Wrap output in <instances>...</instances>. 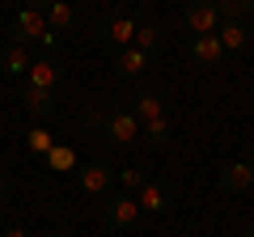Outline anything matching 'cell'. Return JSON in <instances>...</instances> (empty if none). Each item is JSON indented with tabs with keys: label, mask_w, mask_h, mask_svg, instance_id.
<instances>
[{
	"label": "cell",
	"mask_w": 254,
	"mask_h": 237,
	"mask_svg": "<svg viewBox=\"0 0 254 237\" xmlns=\"http://www.w3.org/2000/svg\"><path fill=\"white\" fill-rule=\"evenodd\" d=\"M9 43H17V47L38 43L47 55H51L55 43H60V34H51V26H47V13L38 9V4H26V9L13 17V26H9Z\"/></svg>",
	"instance_id": "1"
},
{
	"label": "cell",
	"mask_w": 254,
	"mask_h": 237,
	"mask_svg": "<svg viewBox=\"0 0 254 237\" xmlns=\"http://www.w3.org/2000/svg\"><path fill=\"white\" fill-rule=\"evenodd\" d=\"M102 131H106V140L115 148H127V144H136V140H140V118L131 115V106H115V110H106Z\"/></svg>",
	"instance_id": "2"
},
{
	"label": "cell",
	"mask_w": 254,
	"mask_h": 237,
	"mask_svg": "<svg viewBox=\"0 0 254 237\" xmlns=\"http://www.w3.org/2000/svg\"><path fill=\"white\" fill-rule=\"evenodd\" d=\"M136 30H140V21H136V17H127V13H106V17L98 21V34L106 38L115 51L136 47Z\"/></svg>",
	"instance_id": "3"
},
{
	"label": "cell",
	"mask_w": 254,
	"mask_h": 237,
	"mask_svg": "<svg viewBox=\"0 0 254 237\" xmlns=\"http://www.w3.org/2000/svg\"><path fill=\"white\" fill-rule=\"evenodd\" d=\"M140 216H144V212H140V203H136V195H110L106 203H102V220H106L110 229H136L140 225Z\"/></svg>",
	"instance_id": "4"
},
{
	"label": "cell",
	"mask_w": 254,
	"mask_h": 237,
	"mask_svg": "<svg viewBox=\"0 0 254 237\" xmlns=\"http://www.w3.org/2000/svg\"><path fill=\"white\" fill-rule=\"evenodd\" d=\"M136 203H140V212H148V216L170 212V208H174V182H157V178H148V182L140 186Z\"/></svg>",
	"instance_id": "5"
},
{
	"label": "cell",
	"mask_w": 254,
	"mask_h": 237,
	"mask_svg": "<svg viewBox=\"0 0 254 237\" xmlns=\"http://www.w3.org/2000/svg\"><path fill=\"white\" fill-rule=\"evenodd\" d=\"M76 186H81L85 195H106L110 186H115V170L102 165V161H89V165L76 170Z\"/></svg>",
	"instance_id": "6"
},
{
	"label": "cell",
	"mask_w": 254,
	"mask_h": 237,
	"mask_svg": "<svg viewBox=\"0 0 254 237\" xmlns=\"http://www.w3.org/2000/svg\"><path fill=\"white\" fill-rule=\"evenodd\" d=\"M60 81H64V68H60L55 55H38L34 64H30V72H26V85L47 89V93H55V85H60Z\"/></svg>",
	"instance_id": "7"
},
{
	"label": "cell",
	"mask_w": 254,
	"mask_h": 237,
	"mask_svg": "<svg viewBox=\"0 0 254 237\" xmlns=\"http://www.w3.org/2000/svg\"><path fill=\"white\" fill-rule=\"evenodd\" d=\"M187 59L195 68H216L225 59V47L216 43V34H203V38H190L187 43Z\"/></svg>",
	"instance_id": "8"
},
{
	"label": "cell",
	"mask_w": 254,
	"mask_h": 237,
	"mask_svg": "<svg viewBox=\"0 0 254 237\" xmlns=\"http://www.w3.org/2000/svg\"><path fill=\"white\" fill-rule=\"evenodd\" d=\"M131 115L140 118V123H153V118H165V93L153 89V85H144V89L131 98Z\"/></svg>",
	"instance_id": "9"
},
{
	"label": "cell",
	"mask_w": 254,
	"mask_h": 237,
	"mask_svg": "<svg viewBox=\"0 0 254 237\" xmlns=\"http://www.w3.org/2000/svg\"><path fill=\"white\" fill-rule=\"evenodd\" d=\"M182 21H187V30H190L195 38L216 34V30H220V13H216V4H190V9L182 13Z\"/></svg>",
	"instance_id": "10"
},
{
	"label": "cell",
	"mask_w": 254,
	"mask_h": 237,
	"mask_svg": "<svg viewBox=\"0 0 254 237\" xmlns=\"http://www.w3.org/2000/svg\"><path fill=\"white\" fill-rule=\"evenodd\" d=\"M220 191H229V195L254 191V170H250V161H229L225 170H220Z\"/></svg>",
	"instance_id": "11"
},
{
	"label": "cell",
	"mask_w": 254,
	"mask_h": 237,
	"mask_svg": "<svg viewBox=\"0 0 254 237\" xmlns=\"http://www.w3.org/2000/svg\"><path fill=\"white\" fill-rule=\"evenodd\" d=\"M21 102H26V115H30V118H38V123L55 115V93H47V89L21 85Z\"/></svg>",
	"instance_id": "12"
},
{
	"label": "cell",
	"mask_w": 254,
	"mask_h": 237,
	"mask_svg": "<svg viewBox=\"0 0 254 237\" xmlns=\"http://www.w3.org/2000/svg\"><path fill=\"white\" fill-rule=\"evenodd\" d=\"M148 55L136 51V47H127V51H115V76H123V81H136L140 72H144Z\"/></svg>",
	"instance_id": "13"
},
{
	"label": "cell",
	"mask_w": 254,
	"mask_h": 237,
	"mask_svg": "<svg viewBox=\"0 0 254 237\" xmlns=\"http://www.w3.org/2000/svg\"><path fill=\"white\" fill-rule=\"evenodd\" d=\"M30 64H34L30 51H26V47H17V43H9L4 51H0V72H4V76H26Z\"/></svg>",
	"instance_id": "14"
},
{
	"label": "cell",
	"mask_w": 254,
	"mask_h": 237,
	"mask_svg": "<svg viewBox=\"0 0 254 237\" xmlns=\"http://www.w3.org/2000/svg\"><path fill=\"white\" fill-rule=\"evenodd\" d=\"M216 43L225 47V55H233V51H242V47H250V30H246V26H237V21H220Z\"/></svg>",
	"instance_id": "15"
},
{
	"label": "cell",
	"mask_w": 254,
	"mask_h": 237,
	"mask_svg": "<svg viewBox=\"0 0 254 237\" xmlns=\"http://www.w3.org/2000/svg\"><path fill=\"white\" fill-rule=\"evenodd\" d=\"M47 26H51V34H64V30H72L76 21V9L68 4V0H55V4H47Z\"/></svg>",
	"instance_id": "16"
},
{
	"label": "cell",
	"mask_w": 254,
	"mask_h": 237,
	"mask_svg": "<svg viewBox=\"0 0 254 237\" xmlns=\"http://www.w3.org/2000/svg\"><path fill=\"white\" fill-rule=\"evenodd\" d=\"M43 161L51 165L55 174H76V170H81V161H76V153H72V148H68V144H55L51 153L43 157Z\"/></svg>",
	"instance_id": "17"
},
{
	"label": "cell",
	"mask_w": 254,
	"mask_h": 237,
	"mask_svg": "<svg viewBox=\"0 0 254 237\" xmlns=\"http://www.w3.org/2000/svg\"><path fill=\"white\" fill-rule=\"evenodd\" d=\"M26 148H30L34 157H47V153L55 148V136L43 127V123H38V127H30V131H26Z\"/></svg>",
	"instance_id": "18"
},
{
	"label": "cell",
	"mask_w": 254,
	"mask_h": 237,
	"mask_svg": "<svg viewBox=\"0 0 254 237\" xmlns=\"http://www.w3.org/2000/svg\"><path fill=\"white\" fill-rule=\"evenodd\" d=\"M140 136H144L153 148H165V144H170V118H153V123H140Z\"/></svg>",
	"instance_id": "19"
},
{
	"label": "cell",
	"mask_w": 254,
	"mask_h": 237,
	"mask_svg": "<svg viewBox=\"0 0 254 237\" xmlns=\"http://www.w3.org/2000/svg\"><path fill=\"white\" fill-rule=\"evenodd\" d=\"M115 182L123 186V195H140V186L148 182L140 165H127V170H115Z\"/></svg>",
	"instance_id": "20"
},
{
	"label": "cell",
	"mask_w": 254,
	"mask_h": 237,
	"mask_svg": "<svg viewBox=\"0 0 254 237\" xmlns=\"http://www.w3.org/2000/svg\"><path fill=\"white\" fill-rule=\"evenodd\" d=\"M157 47H161V30H157V26H148V21H140V30H136V51L153 55Z\"/></svg>",
	"instance_id": "21"
},
{
	"label": "cell",
	"mask_w": 254,
	"mask_h": 237,
	"mask_svg": "<svg viewBox=\"0 0 254 237\" xmlns=\"http://www.w3.org/2000/svg\"><path fill=\"white\" fill-rule=\"evenodd\" d=\"M102 123H106V110H102V106L85 110V127H102Z\"/></svg>",
	"instance_id": "22"
},
{
	"label": "cell",
	"mask_w": 254,
	"mask_h": 237,
	"mask_svg": "<svg viewBox=\"0 0 254 237\" xmlns=\"http://www.w3.org/2000/svg\"><path fill=\"white\" fill-rule=\"evenodd\" d=\"M0 237H34V233H30L26 225H9V229H4V233H0Z\"/></svg>",
	"instance_id": "23"
},
{
	"label": "cell",
	"mask_w": 254,
	"mask_h": 237,
	"mask_svg": "<svg viewBox=\"0 0 254 237\" xmlns=\"http://www.w3.org/2000/svg\"><path fill=\"white\" fill-rule=\"evenodd\" d=\"M4 195H9V178L0 174V203H4Z\"/></svg>",
	"instance_id": "24"
},
{
	"label": "cell",
	"mask_w": 254,
	"mask_h": 237,
	"mask_svg": "<svg viewBox=\"0 0 254 237\" xmlns=\"http://www.w3.org/2000/svg\"><path fill=\"white\" fill-rule=\"evenodd\" d=\"M43 237H68V233H60V229H51V233H43Z\"/></svg>",
	"instance_id": "25"
},
{
	"label": "cell",
	"mask_w": 254,
	"mask_h": 237,
	"mask_svg": "<svg viewBox=\"0 0 254 237\" xmlns=\"http://www.w3.org/2000/svg\"><path fill=\"white\" fill-rule=\"evenodd\" d=\"M246 237H254V220H250V225H246Z\"/></svg>",
	"instance_id": "26"
},
{
	"label": "cell",
	"mask_w": 254,
	"mask_h": 237,
	"mask_svg": "<svg viewBox=\"0 0 254 237\" xmlns=\"http://www.w3.org/2000/svg\"><path fill=\"white\" fill-rule=\"evenodd\" d=\"M246 161H250V170H254V148H250V157H246Z\"/></svg>",
	"instance_id": "27"
},
{
	"label": "cell",
	"mask_w": 254,
	"mask_h": 237,
	"mask_svg": "<svg viewBox=\"0 0 254 237\" xmlns=\"http://www.w3.org/2000/svg\"><path fill=\"white\" fill-rule=\"evenodd\" d=\"M250 43H254V30H250Z\"/></svg>",
	"instance_id": "28"
},
{
	"label": "cell",
	"mask_w": 254,
	"mask_h": 237,
	"mask_svg": "<svg viewBox=\"0 0 254 237\" xmlns=\"http://www.w3.org/2000/svg\"><path fill=\"white\" fill-rule=\"evenodd\" d=\"M250 195H254V191H250Z\"/></svg>",
	"instance_id": "29"
}]
</instances>
